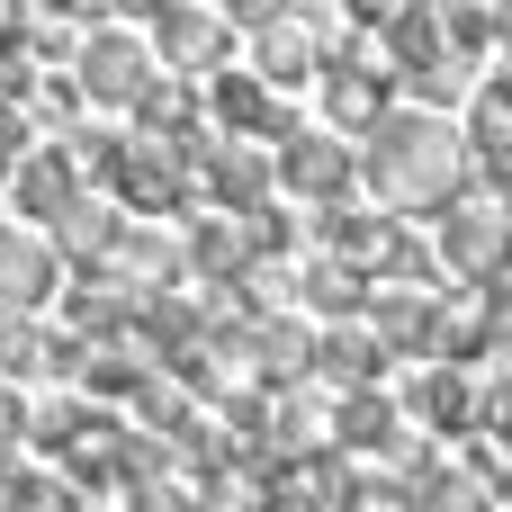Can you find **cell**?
<instances>
[{
  "label": "cell",
  "mask_w": 512,
  "mask_h": 512,
  "mask_svg": "<svg viewBox=\"0 0 512 512\" xmlns=\"http://www.w3.org/2000/svg\"><path fill=\"white\" fill-rule=\"evenodd\" d=\"M189 270L216 279V288H243V279H252V243H243V225L198 216V225H189Z\"/></svg>",
  "instance_id": "d6986e66"
},
{
  "label": "cell",
  "mask_w": 512,
  "mask_h": 512,
  "mask_svg": "<svg viewBox=\"0 0 512 512\" xmlns=\"http://www.w3.org/2000/svg\"><path fill=\"white\" fill-rule=\"evenodd\" d=\"M153 36H162V63H171V81H180V72H216V63H225L234 18H216V9H153Z\"/></svg>",
  "instance_id": "ba28073f"
},
{
  "label": "cell",
  "mask_w": 512,
  "mask_h": 512,
  "mask_svg": "<svg viewBox=\"0 0 512 512\" xmlns=\"http://www.w3.org/2000/svg\"><path fill=\"white\" fill-rule=\"evenodd\" d=\"M54 279H63V252H54L45 234H0V315L45 306V297H54Z\"/></svg>",
  "instance_id": "30bf717a"
},
{
  "label": "cell",
  "mask_w": 512,
  "mask_h": 512,
  "mask_svg": "<svg viewBox=\"0 0 512 512\" xmlns=\"http://www.w3.org/2000/svg\"><path fill=\"white\" fill-rule=\"evenodd\" d=\"M441 270H450L468 297L504 288V279H512V216H504V207H477V198H459V207L441 216Z\"/></svg>",
  "instance_id": "3957f363"
},
{
  "label": "cell",
  "mask_w": 512,
  "mask_h": 512,
  "mask_svg": "<svg viewBox=\"0 0 512 512\" xmlns=\"http://www.w3.org/2000/svg\"><path fill=\"white\" fill-rule=\"evenodd\" d=\"M9 198H18V216H63L72 198H81V171H72V153L63 144H36L27 162H18V180H9Z\"/></svg>",
  "instance_id": "4fadbf2b"
},
{
  "label": "cell",
  "mask_w": 512,
  "mask_h": 512,
  "mask_svg": "<svg viewBox=\"0 0 512 512\" xmlns=\"http://www.w3.org/2000/svg\"><path fill=\"white\" fill-rule=\"evenodd\" d=\"M504 216H512V198H504Z\"/></svg>",
  "instance_id": "f1b7e54d"
},
{
  "label": "cell",
  "mask_w": 512,
  "mask_h": 512,
  "mask_svg": "<svg viewBox=\"0 0 512 512\" xmlns=\"http://www.w3.org/2000/svg\"><path fill=\"white\" fill-rule=\"evenodd\" d=\"M324 117L351 126V135H378V126L396 117V72H387V54H378V63H369V54H333V63H324Z\"/></svg>",
  "instance_id": "5b68a950"
},
{
  "label": "cell",
  "mask_w": 512,
  "mask_h": 512,
  "mask_svg": "<svg viewBox=\"0 0 512 512\" xmlns=\"http://www.w3.org/2000/svg\"><path fill=\"white\" fill-rule=\"evenodd\" d=\"M270 180H279V162H261L252 144H207V135H198V189H207V198H225L234 216L270 207Z\"/></svg>",
  "instance_id": "52a82bcc"
},
{
  "label": "cell",
  "mask_w": 512,
  "mask_h": 512,
  "mask_svg": "<svg viewBox=\"0 0 512 512\" xmlns=\"http://www.w3.org/2000/svg\"><path fill=\"white\" fill-rule=\"evenodd\" d=\"M333 450H342V459H369V450L396 459V450H405V414H396L378 387H369V396H342V414H333Z\"/></svg>",
  "instance_id": "9a60e30c"
},
{
  "label": "cell",
  "mask_w": 512,
  "mask_h": 512,
  "mask_svg": "<svg viewBox=\"0 0 512 512\" xmlns=\"http://www.w3.org/2000/svg\"><path fill=\"white\" fill-rule=\"evenodd\" d=\"M279 189H297V198H315L324 216L360 189V153L351 144H333L324 126H288L279 135Z\"/></svg>",
  "instance_id": "277c9868"
},
{
  "label": "cell",
  "mask_w": 512,
  "mask_h": 512,
  "mask_svg": "<svg viewBox=\"0 0 512 512\" xmlns=\"http://www.w3.org/2000/svg\"><path fill=\"white\" fill-rule=\"evenodd\" d=\"M486 432H495V441H504V450H512V369H504V387L486 396Z\"/></svg>",
  "instance_id": "83f0119b"
},
{
  "label": "cell",
  "mask_w": 512,
  "mask_h": 512,
  "mask_svg": "<svg viewBox=\"0 0 512 512\" xmlns=\"http://www.w3.org/2000/svg\"><path fill=\"white\" fill-rule=\"evenodd\" d=\"M108 189H117L135 216H180V207L198 198V135H189V144H162V135H144V144H117V171H108Z\"/></svg>",
  "instance_id": "7a4b0ae2"
},
{
  "label": "cell",
  "mask_w": 512,
  "mask_h": 512,
  "mask_svg": "<svg viewBox=\"0 0 512 512\" xmlns=\"http://www.w3.org/2000/svg\"><path fill=\"white\" fill-rule=\"evenodd\" d=\"M144 81H153L144 45H135L126 27H90V45H81V99H99V108H135Z\"/></svg>",
  "instance_id": "8992f818"
},
{
  "label": "cell",
  "mask_w": 512,
  "mask_h": 512,
  "mask_svg": "<svg viewBox=\"0 0 512 512\" xmlns=\"http://www.w3.org/2000/svg\"><path fill=\"white\" fill-rule=\"evenodd\" d=\"M414 512H495V477L486 468H432L423 486H414Z\"/></svg>",
  "instance_id": "7402d4cb"
},
{
  "label": "cell",
  "mask_w": 512,
  "mask_h": 512,
  "mask_svg": "<svg viewBox=\"0 0 512 512\" xmlns=\"http://www.w3.org/2000/svg\"><path fill=\"white\" fill-rule=\"evenodd\" d=\"M396 243V216H360V207H333L324 216V261H351V270H378Z\"/></svg>",
  "instance_id": "ffe728a7"
},
{
  "label": "cell",
  "mask_w": 512,
  "mask_h": 512,
  "mask_svg": "<svg viewBox=\"0 0 512 512\" xmlns=\"http://www.w3.org/2000/svg\"><path fill=\"white\" fill-rule=\"evenodd\" d=\"M432 315H441V306H432L423 288H378V297H369V333H378L387 360H423V369H432Z\"/></svg>",
  "instance_id": "9c48e42d"
},
{
  "label": "cell",
  "mask_w": 512,
  "mask_h": 512,
  "mask_svg": "<svg viewBox=\"0 0 512 512\" xmlns=\"http://www.w3.org/2000/svg\"><path fill=\"white\" fill-rule=\"evenodd\" d=\"M477 162H468V126L396 108L378 135H360V189L378 198V216H450L468 198Z\"/></svg>",
  "instance_id": "6da1fadb"
},
{
  "label": "cell",
  "mask_w": 512,
  "mask_h": 512,
  "mask_svg": "<svg viewBox=\"0 0 512 512\" xmlns=\"http://www.w3.org/2000/svg\"><path fill=\"white\" fill-rule=\"evenodd\" d=\"M252 369H261V387H297L306 369H315V333L306 324H252Z\"/></svg>",
  "instance_id": "44dd1931"
},
{
  "label": "cell",
  "mask_w": 512,
  "mask_h": 512,
  "mask_svg": "<svg viewBox=\"0 0 512 512\" xmlns=\"http://www.w3.org/2000/svg\"><path fill=\"white\" fill-rule=\"evenodd\" d=\"M207 99H216L225 135H270V144H279V135L297 126V117L279 108V90H270L261 72H216V90H207Z\"/></svg>",
  "instance_id": "8fae6325"
},
{
  "label": "cell",
  "mask_w": 512,
  "mask_h": 512,
  "mask_svg": "<svg viewBox=\"0 0 512 512\" xmlns=\"http://www.w3.org/2000/svg\"><path fill=\"white\" fill-rule=\"evenodd\" d=\"M0 234H9V225H0Z\"/></svg>",
  "instance_id": "f546056e"
},
{
  "label": "cell",
  "mask_w": 512,
  "mask_h": 512,
  "mask_svg": "<svg viewBox=\"0 0 512 512\" xmlns=\"http://www.w3.org/2000/svg\"><path fill=\"white\" fill-rule=\"evenodd\" d=\"M27 153H36V144H27V117L0 99V180H18V162H27Z\"/></svg>",
  "instance_id": "484cf974"
},
{
  "label": "cell",
  "mask_w": 512,
  "mask_h": 512,
  "mask_svg": "<svg viewBox=\"0 0 512 512\" xmlns=\"http://www.w3.org/2000/svg\"><path fill=\"white\" fill-rule=\"evenodd\" d=\"M414 414H423L432 432H486V396H477L468 369H423V378H414Z\"/></svg>",
  "instance_id": "2e32d148"
},
{
  "label": "cell",
  "mask_w": 512,
  "mask_h": 512,
  "mask_svg": "<svg viewBox=\"0 0 512 512\" xmlns=\"http://www.w3.org/2000/svg\"><path fill=\"white\" fill-rule=\"evenodd\" d=\"M18 432H27V405H18V387H0V459L18 450Z\"/></svg>",
  "instance_id": "4316f807"
},
{
  "label": "cell",
  "mask_w": 512,
  "mask_h": 512,
  "mask_svg": "<svg viewBox=\"0 0 512 512\" xmlns=\"http://www.w3.org/2000/svg\"><path fill=\"white\" fill-rule=\"evenodd\" d=\"M306 306L333 315V324H360V306H369V270H351V261H315V270H306Z\"/></svg>",
  "instance_id": "603a6c76"
},
{
  "label": "cell",
  "mask_w": 512,
  "mask_h": 512,
  "mask_svg": "<svg viewBox=\"0 0 512 512\" xmlns=\"http://www.w3.org/2000/svg\"><path fill=\"white\" fill-rule=\"evenodd\" d=\"M342 512H414V486H396V477H351V495H342Z\"/></svg>",
  "instance_id": "d4e9b609"
},
{
  "label": "cell",
  "mask_w": 512,
  "mask_h": 512,
  "mask_svg": "<svg viewBox=\"0 0 512 512\" xmlns=\"http://www.w3.org/2000/svg\"><path fill=\"white\" fill-rule=\"evenodd\" d=\"M315 369H324L342 396H369V387H378V369H387V351H378V333H369V324H333V333L315 342Z\"/></svg>",
  "instance_id": "e0dca14e"
},
{
  "label": "cell",
  "mask_w": 512,
  "mask_h": 512,
  "mask_svg": "<svg viewBox=\"0 0 512 512\" xmlns=\"http://www.w3.org/2000/svg\"><path fill=\"white\" fill-rule=\"evenodd\" d=\"M135 117L144 126H162V144H189V81H144V99H135Z\"/></svg>",
  "instance_id": "cb8c5ba5"
},
{
  "label": "cell",
  "mask_w": 512,
  "mask_h": 512,
  "mask_svg": "<svg viewBox=\"0 0 512 512\" xmlns=\"http://www.w3.org/2000/svg\"><path fill=\"white\" fill-rule=\"evenodd\" d=\"M45 243H54V252H72V261H90V270H108V252L126 243V225H117V207H108V198H90V189H81V198L45 225Z\"/></svg>",
  "instance_id": "5bb4252c"
},
{
  "label": "cell",
  "mask_w": 512,
  "mask_h": 512,
  "mask_svg": "<svg viewBox=\"0 0 512 512\" xmlns=\"http://www.w3.org/2000/svg\"><path fill=\"white\" fill-rule=\"evenodd\" d=\"M252 72H261L270 90H297V81L315 72V18H288V9H279V18L261 27V63H252Z\"/></svg>",
  "instance_id": "ac0fdd59"
},
{
  "label": "cell",
  "mask_w": 512,
  "mask_h": 512,
  "mask_svg": "<svg viewBox=\"0 0 512 512\" xmlns=\"http://www.w3.org/2000/svg\"><path fill=\"white\" fill-rule=\"evenodd\" d=\"M468 162H477V180H495L512 198V90L504 81H486L477 108H468Z\"/></svg>",
  "instance_id": "7c38bea8"
}]
</instances>
